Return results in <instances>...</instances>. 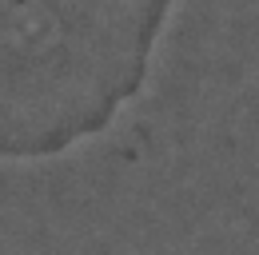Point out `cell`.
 I'll return each mask as SVG.
<instances>
[{"mask_svg": "<svg viewBox=\"0 0 259 255\" xmlns=\"http://www.w3.org/2000/svg\"><path fill=\"white\" fill-rule=\"evenodd\" d=\"M176 0H0V159H56L144 92Z\"/></svg>", "mask_w": 259, "mask_h": 255, "instance_id": "cell-1", "label": "cell"}]
</instances>
